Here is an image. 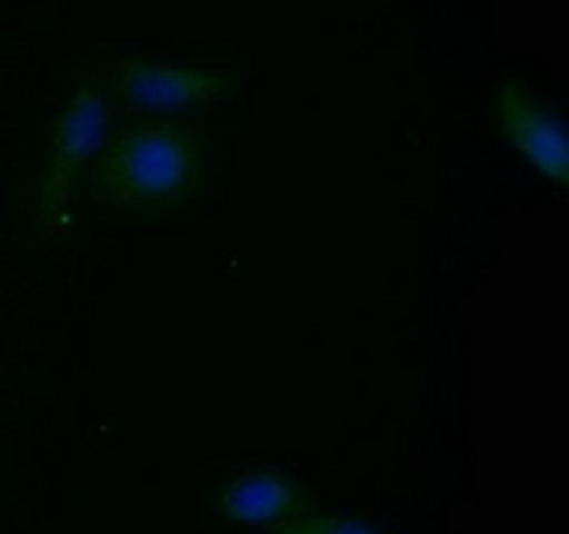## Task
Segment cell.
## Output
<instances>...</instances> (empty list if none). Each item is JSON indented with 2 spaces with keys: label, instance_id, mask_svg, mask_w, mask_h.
<instances>
[{
  "label": "cell",
  "instance_id": "1",
  "mask_svg": "<svg viewBox=\"0 0 569 534\" xmlns=\"http://www.w3.org/2000/svg\"><path fill=\"white\" fill-rule=\"evenodd\" d=\"M198 128L170 117H142L120 128L94 159L92 198L122 211H161L189 204L203 178Z\"/></svg>",
  "mask_w": 569,
  "mask_h": 534
},
{
  "label": "cell",
  "instance_id": "2",
  "mask_svg": "<svg viewBox=\"0 0 569 534\" xmlns=\"http://www.w3.org/2000/svg\"><path fill=\"white\" fill-rule=\"evenodd\" d=\"M111 122L109 92L94 78H81L50 134L48 167L37 189V215L50 231L70 220L76 184L83 167L98 159Z\"/></svg>",
  "mask_w": 569,
  "mask_h": 534
},
{
  "label": "cell",
  "instance_id": "3",
  "mask_svg": "<svg viewBox=\"0 0 569 534\" xmlns=\"http://www.w3.org/2000/svg\"><path fill=\"white\" fill-rule=\"evenodd\" d=\"M237 78L228 72L206 70L187 61H156V59H122L111 72V89L117 98L133 111L192 109L209 100L228 95L237 87Z\"/></svg>",
  "mask_w": 569,
  "mask_h": 534
},
{
  "label": "cell",
  "instance_id": "4",
  "mask_svg": "<svg viewBox=\"0 0 569 534\" xmlns=\"http://www.w3.org/2000/svg\"><path fill=\"white\" fill-rule=\"evenodd\" d=\"M498 120L517 150L550 181L567 184V137L559 117L520 83L506 81L498 98Z\"/></svg>",
  "mask_w": 569,
  "mask_h": 534
},
{
  "label": "cell",
  "instance_id": "5",
  "mask_svg": "<svg viewBox=\"0 0 569 534\" xmlns=\"http://www.w3.org/2000/svg\"><path fill=\"white\" fill-rule=\"evenodd\" d=\"M309 493L295 478L259 467L233 473L214 498V510L228 521L267 528L303 515L309 512Z\"/></svg>",
  "mask_w": 569,
  "mask_h": 534
},
{
  "label": "cell",
  "instance_id": "6",
  "mask_svg": "<svg viewBox=\"0 0 569 534\" xmlns=\"http://www.w3.org/2000/svg\"><path fill=\"white\" fill-rule=\"evenodd\" d=\"M272 534H381L365 521H353L345 515H322V512H303L287 523L270 528Z\"/></svg>",
  "mask_w": 569,
  "mask_h": 534
}]
</instances>
